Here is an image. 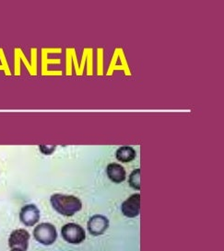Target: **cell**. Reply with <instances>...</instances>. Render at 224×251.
I'll return each mask as SVG.
<instances>
[{"label":"cell","mask_w":224,"mask_h":251,"mask_svg":"<svg viewBox=\"0 0 224 251\" xmlns=\"http://www.w3.org/2000/svg\"><path fill=\"white\" fill-rule=\"evenodd\" d=\"M50 202L53 208L61 215L72 216L83 208V202L73 195H64L56 193L51 196Z\"/></svg>","instance_id":"obj_1"},{"label":"cell","mask_w":224,"mask_h":251,"mask_svg":"<svg viewBox=\"0 0 224 251\" xmlns=\"http://www.w3.org/2000/svg\"><path fill=\"white\" fill-rule=\"evenodd\" d=\"M33 236L39 243L50 246L56 242L57 238V231L52 224L42 223L33 230Z\"/></svg>","instance_id":"obj_2"},{"label":"cell","mask_w":224,"mask_h":251,"mask_svg":"<svg viewBox=\"0 0 224 251\" xmlns=\"http://www.w3.org/2000/svg\"><path fill=\"white\" fill-rule=\"evenodd\" d=\"M61 235L67 243L78 245L83 242L86 238L85 230L79 225L68 223L61 229Z\"/></svg>","instance_id":"obj_3"},{"label":"cell","mask_w":224,"mask_h":251,"mask_svg":"<svg viewBox=\"0 0 224 251\" xmlns=\"http://www.w3.org/2000/svg\"><path fill=\"white\" fill-rule=\"evenodd\" d=\"M30 234L25 229H16L11 232L8 238V246L11 250L18 249L23 251H27L29 247Z\"/></svg>","instance_id":"obj_4"},{"label":"cell","mask_w":224,"mask_h":251,"mask_svg":"<svg viewBox=\"0 0 224 251\" xmlns=\"http://www.w3.org/2000/svg\"><path fill=\"white\" fill-rule=\"evenodd\" d=\"M122 213L129 218L137 217L140 212V195L139 193L133 194L127 198L121 206Z\"/></svg>","instance_id":"obj_5"},{"label":"cell","mask_w":224,"mask_h":251,"mask_svg":"<svg viewBox=\"0 0 224 251\" xmlns=\"http://www.w3.org/2000/svg\"><path fill=\"white\" fill-rule=\"evenodd\" d=\"M20 220L26 226H33L40 220V211L34 204L23 206L20 213Z\"/></svg>","instance_id":"obj_6"},{"label":"cell","mask_w":224,"mask_h":251,"mask_svg":"<svg viewBox=\"0 0 224 251\" xmlns=\"http://www.w3.org/2000/svg\"><path fill=\"white\" fill-rule=\"evenodd\" d=\"M109 226V220L101 214H96L90 217L88 222V230L92 236H101Z\"/></svg>","instance_id":"obj_7"},{"label":"cell","mask_w":224,"mask_h":251,"mask_svg":"<svg viewBox=\"0 0 224 251\" xmlns=\"http://www.w3.org/2000/svg\"><path fill=\"white\" fill-rule=\"evenodd\" d=\"M107 176L114 183H121L126 179V170L117 163H112L107 166Z\"/></svg>","instance_id":"obj_8"},{"label":"cell","mask_w":224,"mask_h":251,"mask_svg":"<svg viewBox=\"0 0 224 251\" xmlns=\"http://www.w3.org/2000/svg\"><path fill=\"white\" fill-rule=\"evenodd\" d=\"M116 158L120 162L128 163L134 160L136 157V151L131 147H122L116 151Z\"/></svg>","instance_id":"obj_9"},{"label":"cell","mask_w":224,"mask_h":251,"mask_svg":"<svg viewBox=\"0 0 224 251\" xmlns=\"http://www.w3.org/2000/svg\"><path fill=\"white\" fill-rule=\"evenodd\" d=\"M129 185L135 190H140V170H135L130 174Z\"/></svg>","instance_id":"obj_10"},{"label":"cell","mask_w":224,"mask_h":251,"mask_svg":"<svg viewBox=\"0 0 224 251\" xmlns=\"http://www.w3.org/2000/svg\"><path fill=\"white\" fill-rule=\"evenodd\" d=\"M0 70H3L6 75H11V71L9 69L5 52L2 48H0Z\"/></svg>","instance_id":"obj_11"},{"label":"cell","mask_w":224,"mask_h":251,"mask_svg":"<svg viewBox=\"0 0 224 251\" xmlns=\"http://www.w3.org/2000/svg\"><path fill=\"white\" fill-rule=\"evenodd\" d=\"M39 148H40V151L44 154V155H49L52 154L53 152L56 150V146H43V145H41V146H39Z\"/></svg>","instance_id":"obj_12"},{"label":"cell","mask_w":224,"mask_h":251,"mask_svg":"<svg viewBox=\"0 0 224 251\" xmlns=\"http://www.w3.org/2000/svg\"><path fill=\"white\" fill-rule=\"evenodd\" d=\"M10 251H21V250H18V249H13V250H11Z\"/></svg>","instance_id":"obj_13"}]
</instances>
